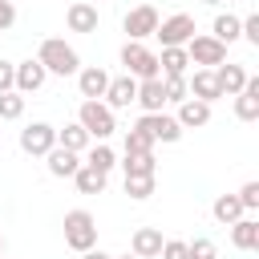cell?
<instances>
[{
  "label": "cell",
  "instance_id": "1",
  "mask_svg": "<svg viewBox=\"0 0 259 259\" xmlns=\"http://www.w3.org/2000/svg\"><path fill=\"white\" fill-rule=\"evenodd\" d=\"M36 61L45 65V73H57V77H73V73L81 69V57H77V49H73V45H65L61 36H49V40H40V49H36Z\"/></svg>",
  "mask_w": 259,
  "mask_h": 259
},
{
  "label": "cell",
  "instance_id": "2",
  "mask_svg": "<svg viewBox=\"0 0 259 259\" xmlns=\"http://www.w3.org/2000/svg\"><path fill=\"white\" fill-rule=\"evenodd\" d=\"M65 243L73 247V251H89V247H97V219L89 214V210H69L65 214Z\"/></svg>",
  "mask_w": 259,
  "mask_h": 259
},
{
  "label": "cell",
  "instance_id": "3",
  "mask_svg": "<svg viewBox=\"0 0 259 259\" xmlns=\"http://www.w3.org/2000/svg\"><path fill=\"white\" fill-rule=\"evenodd\" d=\"M121 65H125V73H130L134 81L162 77V73H158V57H154L142 40H125V45H121Z\"/></svg>",
  "mask_w": 259,
  "mask_h": 259
},
{
  "label": "cell",
  "instance_id": "4",
  "mask_svg": "<svg viewBox=\"0 0 259 259\" xmlns=\"http://www.w3.org/2000/svg\"><path fill=\"white\" fill-rule=\"evenodd\" d=\"M77 121L89 130V138H97V142H105L113 130H117V121H113V109L105 105V101H81V109H77Z\"/></svg>",
  "mask_w": 259,
  "mask_h": 259
},
{
  "label": "cell",
  "instance_id": "5",
  "mask_svg": "<svg viewBox=\"0 0 259 259\" xmlns=\"http://www.w3.org/2000/svg\"><path fill=\"white\" fill-rule=\"evenodd\" d=\"M182 49H186L190 65H202V69H214V65H223V61H227V45H223V40H214L210 32H206V36H198V32H194Z\"/></svg>",
  "mask_w": 259,
  "mask_h": 259
},
{
  "label": "cell",
  "instance_id": "6",
  "mask_svg": "<svg viewBox=\"0 0 259 259\" xmlns=\"http://www.w3.org/2000/svg\"><path fill=\"white\" fill-rule=\"evenodd\" d=\"M154 36L162 40V49H170V45H186V40L194 36V16H186V12H174V16H166V20H158Z\"/></svg>",
  "mask_w": 259,
  "mask_h": 259
},
{
  "label": "cell",
  "instance_id": "7",
  "mask_svg": "<svg viewBox=\"0 0 259 259\" xmlns=\"http://www.w3.org/2000/svg\"><path fill=\"white\" fill-rule=\"evenodd\" d=\"M138 130H142L150 142H178V138H182V125H178V117H170V113H142V117H138Z\"/></svg>",
  "mask_w": 259,
  "mask_h": 259
},
{
  "label": "cell",
  "instance_id": "8",
  "mask_svg": "<svg viewBox=\"0 0 259 259\" xmlns=\"http://www.w3.org/2000/svg\"><path fill=\"white\" fill-rule=\"evenodd\" d=\"M53 146H57V130H53L49 121H32V125H24V130H20V150H24V154L45 158Z\"/></svg>",
  "mask_w": 259,
  "mask_h": 259
},
{
  "label": "cell",
  "instance_id": "9",
  "mask_svg": "<svg viewBox=\"0 0 259 259\" xmlns=\"http://www.w3.org/2000/svg\"><path fill=\"white\" fill-rule=\"evenodd\" d=\"M121 28H125L130 40H146V36H154V28H158V8H154V4H138V8H130L125 20H121Z\"/></svg>",
  "mask_w": 259,
  "mask_h": 259
},
{
  "label": "cell",
  "instance_id": "10",
  "mask_svg": "<svg viewBox=\"0 0 259 259\" xmlns=\"http://www.w3.org/2000/svg\"><path fill=\"white\" fill-rule=\"evenodd\" d=\"M105 85H109V73L101 65H89V69H77V89L85 101H101L105 97Z\"/></svg>",
  "mask_w": 259,
  "mask_h": 259
},
{
  "label": "cell",
  "instance_id": "11",
  "mask_svg": "<svg viewBox=\"0 0 259 259\" xmlns=\"http://www.w3.org/2000/svg\"><path fill=\"white\" fill-rule=\"evenodd\" d=\"M45 77H49L45 65H40L36 57H28V61L16 65V81H12V89H16V93H36V89L45 85Z\"/></svg>",
  "mask_w": 259,
  "mask_h": 259
},
{
  "label": "cell",
  "instance_id": "12",
  "mask_svg": "<svg viewBox=\"0 0 259 259\" xmlns=\"http://www.w3.org/2000/svg\"><path fill=\"white\" fill-rule=\"evenodd\" d=\"M134 97H138V81L130 73L125 77H109V85H105V105L109 109H125Z\"/></svg>",
  "mask_w": 259,
  "mask_h": 259
},
{
  "label": "cell",
  "instance_id": "13",
  "mask_svg": "<svg viewBox=\"0 0 259 259\" xmlns=\"http://www.w3.org/2000/svg\"><path fill=\"white\" fill-rule=\"evenodd\" d=\"M235 117L239 121H255L259 117V77H247V85L235 93Z\"/></svg>",
  "mask_w": 259,
  "mask_h": 259
},
{
  "label": "cell",
  "instance_id": "14",
  "mask_svg": "<svg viewBox=\"0 0 259 259\" xmlns=\"http://www.w3.org/2000/svg\"><path fill=\"white\" fill-rule=\"evenodd\" d=\"M210 121V101H198V97H186L178 101V125L182 130H198Z\"/></svg>",
  "mask_w": 259,
  "mask_h": 259
},
{
  "label": "cell",
  "instance_id": "15",
  "mask_svg": "<svg viewBox=\"0 0 259 259\" xmlns=\"http://www.w3.org/2000/svg\"><path fill=\"white\" fill-rule=\"evenodd\" d=\"M186 89H190V97H198V101L223 97V89H219V81H214V69H194V77H186Z\"/></svg>",
  "mask_w": 259,
  "mask_h": 259
},
{
  "label": "cell",
  "instance_id": "16",
  "mask_svg": "<svg viewBox=\"0 0 259 259\" xmlns=\"http://www.w3.org/2000/svg\"><path fill=\"white\" fill-rule=\"evenodd\" d=\"M162 243H166V239H162V231H154V227H138L134 239H130V247H134L138 259H158Z\"/></svg>",
  "mask_w": 259,
  "mask_h": 259
},
{
  "label": "cell",
  "instance_id": "17",
  "mask_svg": "<svg viewBox=\"0 0 259 259\" xmlns=\"http://www.w3.org/2000/svg\"><path fill=\"white\" fill-rule=\"evenodd\" d=\"M65 20H69V28H73V32H97V4L77 0V4H69Z\"/></svg>",
  "mask_w": 259,
  "mask_h": 259
},
{
  "label": "cell",
  "instance_id": "18",
  "mask_svg": "<svg viewBox=\"0 0 259 259\" xmlns=\"http://www.w3.org/2000/svg\"><path fill=\"white\" fill-rule=\"evenodd\" d=\"M247 77H251V73H247L243 65H227V61L214 65V81H219V89H223L227 97H235V93L247 85Z\"/></svg>",
  "mask_w": 259,
  "mask_h": 259
},
{
  "label": "cell",
  "instance_id": "19",
  "mask_svg": "<svg viewBox=\"0 0 259 259\" xmlns=\"http://www.w3.org/2000/svg\"><path fill=\"white\" fill-rule=\"evenodd\" d=\"M146 113H162L166 105V93H162V77H150V81H138V97H134Z\"/></svg>",
  "mask_w": 259,
  "mask_h": 259
},
{
  "label": "cell",
  "instance_id": "20",
  "mask_svg": "<svg viewBox=\"0 0 259 259\" xmlns=\"http://www.w3.org/2000/svg\"><path fill=\"white\" fill-rule=\"evenodd\" d=\"M231 243L239 247V251H259V223L255 219H235L231 223Z\"/></svg>",
  "mask_w": 259,
  "mask_h": 259
},
{
  "label": "cell",
  "instance_id": "21",
  "mask_svg": "<svg viewBox=\"0 0 259 259\" xmlns=\"http://www.w3.org/2000/svg\"><path fill=\"white\" fill-rule=\"evenodd\" d=\"M186 65H190V57H186L182 45H170V49H162V57H158V73H162V77H186Z\"/></svg>",
  "mask_w": 259,
  "mask_h": 259
},
{
  "label": "cell",
  "instance_id": "22",
  "mask_svg": "<svg viewBox=\"0 0 259 259\" xmlns=\"http://www.w3.org/2000/svg\"><path fill=\"white\" fill-rule=\"evenodd\" d=\"M45 158H49V174H53V178H73V174H77V166H81V162H77V154H73V150H65V146H53Z\"/></svg>",
  "mask_w": 259,
  "mask_h": 259
},
{
  "label": "cell",
  "instance_id": "23",
  "mask_svg": "<svg viewBox=\"0 0 259 259\" xmlns=\"http://www.w3.org/2000/svg\"><path fill=\"white\" fill-rule=\"evenodd\" d=\"M210 214H214L223 227H231V223H235V219H243L247 210H243L239 194H219V198H214V206H210Z\"/></svg>",
  "mask_w": 259,
  "mask_h": 259
},
{
  "label": "cell",
  "instance_id": "24",
  "mask_svg": "<svg viewBox=\"0 0 259 259\" xmlns=\"http://www.w3.org/2000/svg\"><path fill=\"white\" fill-rule=\"evenodd\" d=\"M89 142H93V138H89V130H85L81 121H73V125H65V130H57V146H65V150H73V154H81Z\"/></svg>",
  "mask_w": 259,
  "mask_h": 259
},
{
  "label": "cell",
  "instance_id": "25",
  "mask_svg": "<svg viewBox=\"0 0 259 259\" xmlns=\"http://www.w3.org/2000/svg\"><path fill=\"white\" fill-rule=\"evenodd\" d=\"M105 178H109V174H101V170H93V166H85V162H81L77 174H73V182H77L81 194H101V190H105Z\"/></svg>",
  "mask_w": 259,
  "mask_h": 259
},
{
  "label": "cell",
  "instance_id": "26",
  "mask_svg": "<svg viewBox=\"0 0 259 259\" xmlns=\"http://www.w3.org/2000/svg\"><path fill=\"white\" fill-rule=\"evenodd\" d=\"M214 40H223V45H231V40H239V16H231V12H219L214 16V32H210Z\"/></svg>",
  "mask_w": 259,
  "mask_h": 259
},
{
  "label": "cell",
  "instance_id": "27",
  "mask_svg": "<svg viewBox=\"0 0 259 259\" xmlns=\"http://www.w3.org/2000/svg\"><path fill=\"white\" fill-rule=\"evenodd\" d=\"M85 166H93V170H101V174H109V170L117 166V158H113V150H109L105 142H97V146L89 150V158H85Z\"/></svg>",
  "mask_w": 259,
  "mask_h": 259
},
{
  "label": "cell",
  "instance_id": "28",
  "mask_svg": "<svg viewBox=\"0 0 259 259\" xmlns=\"http://www.w3.org/2000/svg\"><path fill=\"white\" fill-rule=\"evenodd\" d=\"M125 194L130 198H150L154 194V174H125Z\"/></svg>",
  "mask_w": 259,
  "mask_h": 259
},
{
  "label": "cell",
  "instance_id": "29",
  "mask_svg": "<svg viewBox=\"0 0 259 259\" xmlns=\"http://www.w3.org/2000/svg\"><path fill=\"white\" fill-rule=\"evenodd\" d=\"M20 113H24V93H16V89L0 93V117L4 121H16Z\"/></svg>",
  "mask_w": 259,
  "mask_h": 259
},
{
  "label": "cell",
  "instance_id": "30",
  "mask_svg": "<svg viewBox=\"0 0 259 259\" xmlns=\"http://www.w3.org/2000/svg\"><path fill=\"white\" fill-rule=\"evenodd\" d=\"M125 174H154L158 166H154V154H125Z\"/></svg>",
  "mask_w": 259,
  "mask_h": 259
},
{
  "label": "cell",
  "instance_id": "31",
  "mask_svg": "<svg viewBox=\"0 0 259 259\" xmlns=\"http://www.w3.org/2000/svg\"><path fill=\"white\" fill-rule=\"evenodd\" d=\"M162 93H166V101H186L190 97L186 77H162Z\"/></svg>",
  "mask_w": 259,
  "mask_h": 259
},
{
  "label": "cell",
  "instance_id": "32",
  "mask_svg": "<svg viewBox=\"0 0 259 259\" xmlns=\"http://www.w3.org/2000/svg\"><path fill=\"white\" fill-rule=\"evenodd\" d=\"M125 154H154V142H150L138 125H134V130L125 134Z\"/></svg>",
  "mask_w": 259,
  "mask_h": 259
},
{
  "label": "cell",
  "instance_id": "33",
  "mask_svg": "<svg viewBox=\"0 0 259 259\" xmlns=\"http://www.w3.org/2000/svg\"><path fill=\"white\" fill-rule=\"evenodd\" d=\"M186 259H219V251L210 239H194V243H186Z\"/></svg>",
  "mask_w": 259,
  "mask_h": 259
},
{
  "label": "cell",
  "instance_id": "34",
  "mask_svg": "<svg viewBox=\"0 0 259 259\" xmlns=\"http://www.w3.org/2000/svg\"><path fill=\"white\" fill-rule=\"evenodd\" d=\"M239 202H243V210H259V182H243Z\"/></svg>",
  "mask_w": 259,
  "mask_h": 259
},
{
  "label": "cell",
  "instance_id": "35",
  "mask_svg": "<svg viewBox=\"0 0 259 259\" xmlns=\"http://www.w3.org/2000/svg\"><path fill=\"white\" fill-rule=\"evenodd\" d=\"M158 255H162V259H186V243H182V239H166Z\"/></svg>",
  "mask_w": 259,
  "mask_h": 259
},
{
  "label": "cell",
  "instance_id": "36",
  "mask_svg": "<svg viewBox=\"0 0 259 259\" xmlns=\"http://www.w3.org/2000/svg\"><path fill=\"white\" fill-rule=\"evenodd\" d=\"M12 81H16V65L12 61H0V93H8Z\"/></svg>",
  "mask_w": 259,
  "mask_h": 259
},
{
  "label": "cell",
  "instance_id": "37",
  "mask_svg": "<svg viewBox=\"0 0 259 259\" xmlns=\"http://www.w3.org/2000/svg\"><path fill=\"white\" fill-rule=\"evenodd\" d=\"M12 24H16V8H12V0H0V32Z\"/></svg>",
  "mask_w": 259,
  "mask_h": 259
},
{
  "label": "cell",
  "instance_id": "38",
  "mask_svg": "<svg viewBox=\"0 0 259 259\" xmlns=\"http://www.w3.org/2000/svg\"><path fill=\"white\" fill-rule=\"evenodd\" d=\"M81 259H113V255H105V251H97V247H89V251H81Z\"/></svg>",
  "mask_w": 259,
  "mask_h": 259
},
{
  "label": "cell",
  "instance_id": "39",
  "mask_svg": "<svg viewBox=\"0 0 259 259\" xmlns=\"http://www.w3.org/2000/svg\"><path fill=\"white\" fill-rule=\"evenodd\" d=\"M121 259H138V255H134V251H130V255H121Z\"/></svg>",
  "mask_w": 259,
  "mask_h": 259
},
{
  "label": "cell",
  "instance_id": "40",
  "mask_svg": "<svg viewBox=\"0 0 259 259\" xmlns=\"http://www.w3.org/2000/svg\"><path fill=\"white\" fill-rule=\"evenodd\" d=\"M202 4H219V0H202Z\"/></svg>",
  "mask_w": 259,
  "mask_h": 259
},
{
  "label": "cell",
  "instance_id": "41",
  "mask_svg": "<svg viewBox=\"0 0 259 259\" xmlns=\"http://www.w3.org/2000/svg\"><path fill=\"white\" fill-rule=\"evenodd\" d=\"M0 255H4V239H0Z\"/></svg>",
  "mask_w": 259,
  "mask_h": 259
},
{
  "label": "cell",
  "instance_id": "42",
  "mask_svg": "<svg viewBox=\"0 0 259 259\" xmlns=\"http://www.w3.org/2000/svg\"><path fill=\"white\" fill-rule=\"evenodd\" d=\"M0 259H4V255H0Z\"/></svg>",
  "mask_w": 259,
  "mask_h": 259
}]
</instances>
